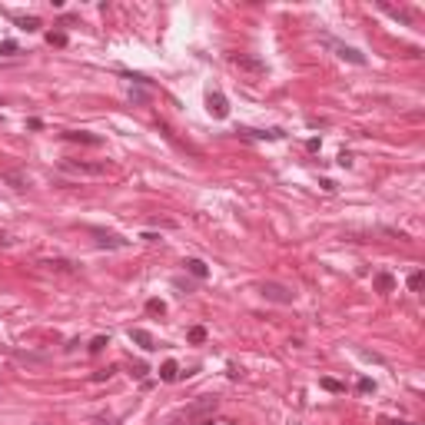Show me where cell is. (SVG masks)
I'll list each match as a JSON object with an SVG mask.
<instances>
[{
  "mask_svg": "<svg viewBox=\"0 0 425 425\" xmlns=\"http://www.w3.org/2000/svg\"><path fill=\"white\" fill-rule=\"evenodd\" d=\"M106 346H110V339H106V336H97L93 342H90V352H103Z\"/></svg>",
  "mask_w": 425,
  "mask_h": 425,
  "instance_id": "obj_20",
  "label": "cell"
},
{
  "mask_svg": "<svg viewBox=\"0 0 425 425\" xmlns=\"http://www.w3.org/2000/svg\"><path fill=\"white\" fill-rule=\"evenodd\" d=\"M206 106H210V113L216 120H226V116H229V103H226V97L219 90H212L210 97H206Z\"/></svg>",
  "mask_w": 425,
  "mask_h": 425,
  "instance_id": "obj_6",
  "label": "cell"
},
{
  "mask_svg": "<svg viewBox=\"0 0 425 425\" xmlns=\"http://www.w3.org/2000/svg\"><path fill=\"white\" fill-rule=\"evenodd\" d=\"M40 266L56 269V272H73V269H77V263H70V259H44Z\"/></svg>",
  "mask_w": 425,
  "mask_h": 425,
  "instance_id": "obj_12",
  "label": "cell"
},
{
  "mask_svg": "<svg viewBox=\"0 0 425 425\" xmlns=\"http://www.w3.org/2000/svg\"><path fill=\"white\" fill-rule=\"evenodd\" d=\"M166 425H190V422H186V419H183V415H176V419H169V422H166Z\"/></svg>",
  "mask_w": 425,
  "mask_h": 425,
  "instance_id": "obj_31",
  "label": "cell"
},
{
  "mask_svg": "<svg viewBox=\"0 0 425 425\" xmlns=\"http://www.w3.org/2000/svg\"><path fill=\"white\" fill-rule=\"evenodd\" d=\"M379 425H409V422H402V419H379Z\"/></svg>",
  "mask_w": 425,
  "mask_h": 425,
  "instance_id": "obj_30",
  "label": "cell"
},
{
  "mask_svg": "<svg viewBox=\"0 0 425 425\" xmlns=\"http://www.w3.org/2000/svg\"><path fill=\"white\" fill-rule=\"evenodd\" d=\"M63 140H70V143H87V146H100V143H103L100 136L83 133V130H67V133H63Z\"/></svg>",
  "mask_w": 425,
  "mask_h": 425,
  "instance_id": "obj_9",
  "label": "cell"
},
{
  "mask_svg": "<svg viewBox=\"0 0 425 425\" xmlns=\"http://www.w3.org/2000/svg\"><path fill=\"white\" fill-rule=\"evenodd\" d=\"M90 236H97V243H100V246H106V249H123V246H126V239L106 233V229H97V226H90Z\"/></svg>",
  "mask_w": 425,
  "mask_h": 425,
  "instance_id": "obj_7",
  "label": "cell"
},
{
  "mask_svg": "<svg viewBox=\"0 0 425 425\" xmlns=\"http://www.w3.org/2000/svg\"><path fill=\"white\" fill-rule=\"evenodd\" d=\"M229 63L239 67V70H246V73H253V77H263V73H266V60H259V56H253V53H233Z\"/></svg>",
  "mask_w": 425,
  "mask_h": 425,
  "instance_id": "obj_4",
  "label": "cell"
},
{
  "mask_svg": "<svg viewBox=\"0 0 425 425\" xmlns=\"http://www.w3.org/2000/svg\"><path fill=\"white\" fill-rule=\"evenodd\" d=\"M183 266H186V272H190V276H196V279H206V276H210V266H206L203 259H186Z\"/></svg>",
  "mask_w": 425,
  "mask_h": 425,
  "instance_id": "obj_10",
  "label": "cell"
},
{
  "mask_svg": "<svg viewBox=\"0 0 425 425\" xmlns=\"http://www.w3.org/2000/svg\"><path fill=\"white\" fill-rule=\"evenodd\" d=\"M47 40H50L53 47H67V34H63V30H56V34H47Z\"/></svg>",
  "mask_w": 425,
  "mask_h": 425,
  "instance_id": "obj_22",
  "label": "cell"
},
{
  "mask_svg": "<svg viewBox=\"0 0 425 425\" xmlns=\"http://www.w3.org/2000/svg\"><path fill=\"white\" fill-rule=\"evenodd\" d=\"M216 409H219V399H216V395H200L196 402H190L179 415H183L186 422H206V415L216 412Z\"/></svg>",
  "mask_w": 425,
  "mask_h": 425,
  "instance_id": "obj_1",
  "label": "cell"
},
{
  "mask_svg": "<svg viewBox=\"0 0 425 425\" xmlns=\"http://www.w3.org/2000/svg\"><path fill=\"white\" fill-rule=\"evenodd\" d=\"M146 313H159V316H163V313H166V302L150 299V302H146Z\"/></svg>",
  "mask_w": 425,
  "mask_h": 425,
  "instance_id": "obj_23",
  "label": "cell"
},
{
  "mask_svg": "<svg viewBox=\"0 0 425 425\" xmlns=\"http://www.w3.org/2000/svg\"><path fill=\"white\" fill-rule=\"evenodd\" d=\"M63 173H73V176H103L106 173V163H83V159H63L60 163Z\"/></svg>",
  "mask_w": 425,
  "mask_h": 425,
  "instance_id": "obj_3",
  "label": "cell"
},
{
  "mask_svg": "<svg viewBox=\"0 0 425 425\" xmlns=\"http://www.w3.org/2000/svg\"><path fill=\"white\" fill-rule=\"evenodd\" d=\"M239 133L249 136V140H279L282 130H266V133H263V130H239Z\"/></svg>",
  "mask_w": 425,
  "mask_h": 425,
  "instance_id": "obj_13",
  "label": "cell"
},
{
  "mask_svg": "<svg viewBox=\"0 0 425 425\" xmlns=\"http://www.w3.org/2000/svg\"><path fill=\"white\" fill-rule=\"evenodd\" d=\"M422 282H425V272H422V269H415L412 276H409V289L419 292V289H422Z\"/></svg>",
  "mask_w": 425,
  "mask_h": 425,
  "instance_id": "obj_17",
  "label": "cell"
},
{
  "mask_svg": "<svg viewBox=\"0 0 425 425\" xmlns=\"http://www.w3.org/2000/svg\"><path fill=\"white\" fill-rule=\"evenodd\" d=\"M259 296H263V299H269V302H276V306H292V302H296V292H292L289 286L276 282V279L259 282Z\"/></svg>",
  "mask_w": 425,
  "mask_h": 425,
  "instance_id": "obj_2",
  "label": "cell"
},
{
  "mask_svg": "<svg viewBox=\"0 0 425 425\" xmlns=\"http://www.w3.org/2000/svg\"><path fill=\"white\" fill-rule=\"evenodd\" d=\"M409 425H415V422H409Z\"/></svg>",
  "mask_w": 425,
  "mask_h": 425,
  "instance_id": "obj_32",
  "label": "cell"
},
{
  "mask_svg": "<svg viewBox=\"0 0 425 425\" xmlns=\"http://www.w3.org/2000/svg\"><path fill=\"white\" fill-rule=\"evenodd\" d=\"M116 369H100V372H93V382H103V379H110Z\"/></svg>",
  "mask_w": 425,
  "mask_h": 425,
  "instance_id": "obj_27",
  "label": "cell"
},
{
  "mask_svg": "<svg viewBox=\"0 0 425 425\" xmlns=\"http://www.w3.org/2000/svg\"><path fill=\"white\" fill-rule=\"evenodd\" d=\"M322 389H325V392H336V395H339V392H346V385H342L339 379H329V375H325V379H322Z\"/></svg>",
  "mask_w": 425,
  "mask_h": 425,
  "instance_id": "obj_18",
  "label": "cell"
},
{
  "mask_svg": "<svg viewBox=\"0 0 425 425\" xmlns=\"http://www.w3.org/2000/svg\"><path fill=\"white\" fill-rule=\"evenodd\" d=\"M3 179L10 183L13 190H27V176H23V173H17V169H10V173H3Z\"/></svg>",
  "mask_w": 425,
  "mask_h": 425,
  "instance_id": "obj_15",
  "label": "cell"
},
{
  "mask_svg": "<svg viewBox=\"0 0 425 425\" xmlns=\"http://www.w3.org/2000/svg\"><path fill=\"white\" fill-rule=\"evenodd\" d=\"M130 339H133V342L143 349V352H153V349H157V339L150 336L146 329H130Z\"/></svg>",
  "mask_w": 425,
  "mask_h": 425,
  "instance_id": "obj_8",
  "label": "cell"
},
{
  "mask_svg": "<svg viewBox=\"0 0 425 425\" xmlns=\"http://www.w3.org/2000/svg\"><path fill=\"white\" fill-rule=\"evenodd\" d=\"M325 44L332 47V50H336L339 56H342V60H349V63H356V67H366V56L359 53L356 47H346V44H339V40H332V37H322Z\"/></svg>",
  "mask_w": 425,
  "mask_h": 425,
  "instance_id": "obj_5",
  "label": "cell"
},
{
  "mask_svg": "<svg viewBox=\"0 0 425 425\" xmlns=\"http://www.w3.org/2000/svg\"><path fill=\"white\" fill-rule=\"evenodd\" d=\"M0 53H3V56H13V53H17V44H13V40H3V44H0Z\"/></svg>",
  "mask_w": 425,
  "mask_h": 425,
  "instance_id": "obj_24",
  "label": "cell"
},
{
  "mask_svg": "<svg viewBox=\"0 0 425 425\" xmlns=\"http://www.w3.org/2000/svg\"><path fill=\"white\" fill-rule=\"evenodd\" d=\"M130 100H136V103H146V100H150V93H143V90H130Z\"/></svg>",
  "mask_w": 425,
  "mask_h": 425,
  "instance_id": "obj_25",
  "label": "cell"
},
{
  "mask_svg": "<svg viewBox=\"0 0 425 425\" xmlns=\"http://www.w3.org/2000/svg\"><path fill=\"white\" fill-rule=\"evenodd\" d=\"M319 186H322L325 193H336V183H332V179H322V183H319Z\"/></svg>",
  "mask_w": 425,
  "mask_h": 425,
  "instance_id": "obj_29",
  "label": "cell"
},
{
  "mask_svg": "<svg viewBox=\"0 0 425 425\" xmlns=\"http://www.w3.org/2000/svg\"><path fill=\"white\" fill-rule=\"evenodd\" d=\"M159 379H163V382H176L179 379V366L173 362V359H166V362L159 366Z\"/></svg>",
  "mask_w": 425,
  "mask_h": 425,
  "instance_id": "obj_11",
  "label": "cell"
},
{
  "mask_svg": "<svg viewBox=\"0 0 425 425\" xmlns=\"http://www.w3.org/2000/svg\"><path fill=\"white\" fill-rule=\"evenodd\" d=\"M375 289L379 292H392L395 289V276H392V272H375Z\"/></svg>",
  "mask_w": 425,
  "mask_h": 425,
  "instance_id": "obj_14",
  "label": "cell"
},
{
  "mask_svg": "<svg viewBox=\"0 0 425 425\" xmlns=\"http://www.w3.org/2000/svg\"><path fill=\"white\" fill-rule=\"evenodd\" d=\"M17 23H20L23 30H40V20H37V17H20Z\"/></svg>",
  "mask_w": 425,
  "mask_h": 425,
  "instance_id": "obj_21",
  "label": "cell"
},
{
  "mask_svg": "<svg viewBox=\"0 0 425 425\" xmlns=\"http://www.w3.org/2000/svg\"><path fill=\"white\" fill-rule=\"evenodd\" d=\"M359 392H375V382L372 379H359Z\"/></svg>",
  "mask_w": 425,
  "mask_h": 425,
  "instance_id": "obj_26",
  "label": "cell"
},
{
  "mask_svg": "<svg viewBox=\"0 0 425 425\" xmlns=\"http://www.w3.org/2000/svg\"><path fill=\"white\" fill-rule=\"evenodd\" d=\"M123 77H126V80H133L136 87H153V80H150V77H143V73H133V70H123Z\"/></svg>",
  "mask_w": 425,
  "mask_h": 425,
  "instance_id": "obj_16",
  "label": "cell"
},
{
  "mask_svg": "<svg viewBox=\"0 0 425 425\" xmlns=\"http://www.w3.org/2000/svg\"><path fill=\"white\" fill-rule=\"evenodd\" d=\"M190 342H196V346L206 342V329H203V325H193V329H190Z\"/></svg>",
  "mask_w": 425,
  "mask_h": 425,
  "instance_id": "obj_19",
  "label": "cell"
},
{
  "mask_svg": "<svg viewBox=\"0 0 425 425\" xmlns=\"http://www.w3.org/2000/svg\"><path fill=\"white\" fill-rule=\"evenodd\" d=\"M336 163H339V166H352V157H349V153H339Z\"/></svg>",
  "mask_w": 425,
  "mask_h": 425,
  "instance_id": "obj_28",
  "label": "cell"
}]
</instances>
